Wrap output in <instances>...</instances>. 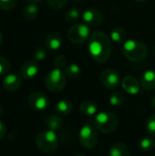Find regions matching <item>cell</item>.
<instances>
[{
  "mask_svg": "<svg viewBox=\"0 0 155 156\" xmlns=\"http://www.w3.org/2000/svg\"><path fill=\"white\" fill-rule=\"evenodd\" d=\"M111 38L101 31L93 32L89 38L88 50L90 58L97 62L109 60L111 55Z\"/></svg>",
  "mask_w": 155,
  "mask_h": 156,
  "instance_id": "cell-1",
  "label": "cell"
},
{
  "mask_svg": "<svg viewBox=\"0 0 155 156\" xmlns=\"http://www.w3.org/2000/svg\"><path fill=\"white\" fill-rule=\"evenodd\" d=\"M122 50L124 56L132 62H140L148 55L147 46L136 39H128L123 43Z\"/></svg>",
  "mask_w": 155,
  "mask_h": 156,
  "instance_id": "cell-2",
  "label": "cell"
},
{
  "mask_svg": "<svg viewBox=\"0 0 155 156\" xmlns=\"http://www.w3.org/2000/svg\"><path fill=\"white\" fill-rule=\"evenodd\" d=\"M37 148L45 154H51L55 152L58 146V137L56 132L51 130H45L40 132L36 139Z\"/></svg>",
  "mask_w": 155,
  "mask_h": 156,
  "instance_id": "cell-3",
  "label": "cell"
},
{
  "mask_svg": "<svg viewBox=\"0 0 155 156\" xmlns=\"http://www.w3.org/2000/svg\"><path fill=\"white\" fill-rule=\"evenodd\" d=\"M95 126L102 133L114 132L119 125L118 117L110 112H100L95 115Z\"/></svg>",
  "mask_w": 155,
  "mask_h": 156,
  "instance_id": "cell-4",
  "label": "cell"
},
{
  "mask_svg": "<svg viewBox=\"0 0 155 156\" xmlns=\"http://www.w3.org/2000/svg\"><path fill=\"white\" fill-rule=\"evenodd\" d=\"M67 84L66 75L61 69L55 68L50 70L45 78V85L47 89L53 93H59L64 90Z\"/></svg>",
  "mask_w": 155,
  "mask_h": 156,
  "instance_id": "cell-5",
  "label": "cell"
},
{
  "mask_svg": "<svg viewBox=\"0 0 155 156\" xmlns=\"http://www.w3.org/2000/svg\"><path fill=\"white\" fill-rule=\"evenodd\" d=\"M79 141L81 146L86 149H93L99 141V135L96 128L90 123L88 122L84 124L79 133Z\"/></svg>",
  "mask_w": 155,
  "mask_h": 156,
  "instance_id": "cell-6",
  "label": "cell"
},
{
  "mask_svg": "<svg viewBox=\"0 0 155 156\" xmlns=\"http://www.w3.org/2000/svg\"><path fill=\"white\" fill-rule=\"evenodd\" d=\"M69 40L73 44H82L90 37V27L84 23L74 24L67 33Z\"/></svg>",
  "mask_w": 155,
  "mask_h": 156,
  "instance_id": "cell-7",
  "label": "cell"
},
{
  "mask_svg": "<svg viewBox=\"0 0 155 156\" xmlns=\"http://www.w3.org/2000/svg\"><path fill=\"white\" fill-rule=\"evenodd\" d=\"M100 82L108 90H115L121 82L120 73L114 69H106L100 74Z\"/></svg>",
  "mask_w": 155,
  "mask_h": 156,
  "instance_id": "cell-8",
  "label": "cell"
},
{
  "mask_svg": "<svg viewBox=\"0 0 155 156\" xmlns=\"http://www.w3.org/2000/svg\"><path fill=\"white\" fill-rule=\"evenodd\" d=\"M29 106L36 111H44L49 105L48 98L42 92L34 91L29 94L27 98Z\"/></svg>",
  "mask_w": 155,
  "mask_h": 156,
  "instance_id": "cell-9",
  "label": "cell"
},
{
  "mask_svg": "<svg viewBox=\"0 0 155 156\" xmlns=\"http://www.w3.org/2000/svg\"><path fill=\"white\" fill-rule=\"evenodd\" d=\"M81 18L84 24L89 27H97L100 26L103 21L102 14L94 7H89L85 9L81 15Z\"/></svg>",
  "mask_w": 155,
  "mask_h": 156,
  "instance_id": "cell-10",
  "label": "cell"
},
{
  "mask_svg": "<svg viewBox=\"0 0 155 156\" xmlns=\"http://www.w3.org/2000/svg\"><path fill=\"white\" fill-rule=\"evenodd\" d=\"M39 72V66L35 61H26L25 62L19 70L20 76L25 80L34 79Z\"/></svg>",
  "mask_w": 155,
  "mask_h": 156,
  "instance_id": "cell-11",
  "label": "cell"
},
{
  "mask_svg": "<svg viewBox=\"0 0 155 156\" xmlns=\"http://www.w3.org/2000/svg\"><path fill=\"white\" fill-rule=\"evenodd\" d=\"M122 86L123 90L131 95H136L140 91V83L136 78L128 75L124 77L122 80Z\"/></svg>",
  "mask_w": 155,
  "mask_h": 156,
  "instance_id": "cell-12",
  "label": "cell"
},
{
  "mask_svg": "<svg viewBox=\"0 0 155 156\" xmlns=\"http://www.w3.org/2000/svg\"><path fill=\"white\" fill-rule=\"evenodd\" d=\"M22 81L19 76L16 74H6L2 81V85L5 90L8 91H16L21 87Z\"/></svg>",
  "mask_w": 155,
  "mask_h": 156,
  "instance_id": "cell-13",
  "label": "cell"
},
{
  "mask_svg": "<svg viewBox=\"0 0 155 156\" xmlns=\"http://www.w3.org/2000/svg\"><path fill=\"white\" fill-rule=\"evenodd\" d=\"M141 85L144 90H153L155 89V70L148 69L141 77Z\"/></svg>",
  "mask_w": 155,
  "mask_h": 156,
  "instance_id": "cell-14",
  "label": "cell"
},
{
  "mask_svg": "<svg viewBox=\"0 0 155 156\" xmlns=\"http://www.w3.org/2000/svg\"><path fill=\"white\" fill-rule=\"evenodd\" d=\"M45 44L48 49L52 50V51H56L58 50L61 48L62 45V38L60 37V35H58V33H50L46 37L45 39Z\"/></svg>",
  "mask_w": 155,
  "mask_h": 156,
  "instance_id": "cell-15",
  "label": "cell"
},
{
  "mask_svg": "<svg viewBox=\"0 0 155 156\" xmlns=\"http://www.w3.org/2000/svg\"><path fill=\"white\" fill-rule=\"evenodd\" d=\"M79 112L85 116H93L98 113V106L94 101L85 100L79 105Z\"/></svg>",
  "mask_w": 155,
  "mask_h": 156,
  "instance_id": "cell-16",
  "label": "cell"
},
{
  "mask_svg": "<svg viewBox=\"0 0 155 156\" xmlns=\"http://www.w3.org/2000/svg\"><path fill=\"white\" fill-rule=\"evenodd\" d=\"M72 109H73L72 102L69 100H67V99L60 100L57 103L56 108H55L56 112L58 115H62V116H67V115L70 114L71 112H72Z\"/></svg>",
  "mask_w": 155,
  "mask_h": 156,
  "instance_id": "cell-17",
  "label": "cell"
},
{
  "mask_svg": "<svg viewBox=\"0 0 155 156\" xmlns=\"http://www.w3.org/2000/svg\"><path fill=\"white\" fill-rule=\"evenodd\" d=\"M109 156H130V150L128 146L122 143L113 144L109 151Z\"/></svg>",
  "mask_w": 155,
  "mask_h": 156,
  "instance_id": "cell-18",
  "label": "cell"
},
{
  "mask_svg": "<svg viewBox=\"0 0 155 156\" xmlns=\"http://www.w3.org/2000/svg\"><path fill=\"white\" fill-rule=\"evenodd\" d=\"M127 34L122 27H115L111 31V39L116 44H123L126 41Z\"/></svg>",
  "mask_w": 155,
  "mask_h": 156,
  "instance_id": "cell-19",
  "label": "cell"
},
{
  "mask_svg": "<svg viewBox=\"0 0 155 156\" xmlns=\"http://www.w3.org/2000/svg\"><path fill=\"white\" fill-rule=\"evenodd\" d=\"M46 125L48 130L58 132L62 128L63 122L58 115H50L46 121Z\"/></svg>",
  "mask_w": 155,
  "mask_h": 156,
  "instance_id": "cell-20",
  "label": "cell"
},
{
  "mask_svg": "<svg viewBox=\"0 0 155 156\" xmlns=\"http://www.w3.org/2000/svg\"><path fill=\"white\" fill-rule=\"evenodd\" d=\"M64 73L69 79L76 80L81 75V69L78 64H69L65 68Z\"/></svg>",
  "mask_w": 155,
  "mask_h": 156,
  "instance_id": "cell-21",
  "label": "cell"
},
{
  "mask_svg": "<svg viewBox=\"0 0 155 156\" xmlns=\"http://www.w3.org/2000/svg\"><path fill=\"white\" fill-rule=\"evenodd\" d=\"M38 13H39V9L37 4H29L23 10V16L26 20L35 19L38 16Z\"/></svg>",
  "mask_w": 155,
  "mask_h": 156,
  "instance_id": "cell-22",
  "label": "cell"
},
{
  "mask_svg": "<svg viewBox=\"0 0 155 156\" xmlns=\"http://www.w3.org/2000/svg\"><path fill=\"white\" fill-rule=\"evenodd\" d=\"M81 15L82 14H80L79 9L75 8V7H71V8L67 10V12L65 14V20L69 24H75L81 17Z\"/></svg>",
  "mask_w": 155,
  "mask_h": 156,
  "instance_id": "cell-23",
  "label": "cell"
},
{
  "mask_svg": "<svg viewBox=\"0 0 155 156\" xmlns=\"http://www.w3.org/2000/svg\"><path fill=\"white\" fill-rule=\"evenodd\" d=\"M140 147L143 151L150 152L153 151L155 147V140L153 136L144 137L140 142Z\"/></svg>",
  "mask_w": 155,
  "mask_h": 156,
  "instance_id": "cell-24",
  "label": "cell"
},
{
  "mask_svg": "<svg viewBox=\"0 0 155 156\" xmlns=\"http://www.w3.org/2000/svg\"><path fill=\"white\" fill-rule=\"evenodd\" d=\"M109 101L113 107H121L124 103V96L119 91H114L111 94Z\"/></svg>",
  "mask_w": 155,
  "mask_h": 156,
  "instance_id": "cell-25",
  "label": "cell"
},
{
  "mask_svg": "<svg viewBox=\"0 0 155 156\" xmlns=\"http://www.w3.org/2000/svg\"><path fill=\"white\" fill-rule=\"evenodd\" d=\"M17 0H0V9L3 11H10L15 8Z\"/></svg>",
  "mask_w": 155,
  "mask_h": 156,
  "instance_id": "cell-26",
  "label": "cell"
},
{
  "mask_svg": "<svg viewBox=\"0 0 155 156\" xmlns=\"http://www.w3.org/2000/svg\"><path fill=\"white\" fill-rule=\"evenodd\" d=\"M146 130L151 136L155 137V113L148 118L146 122Z\"/></svg>",
  "mask_w": 155,
  "mask_h": 156,
  "instance_id": "cell-27",
  "label": "cell"
},
{
  "mask_svg": "<svg viewBox=\"0 0 155 156\" xmlns=\"http://www.w3.org/2000/svg\"><path fill=\"white\" fill-rule=\"evenodd\" d=\"M10 69V64L8 60L5 58L0 56V76H5Z\"/></svg>",
  "mask_w": 155,
  "mask_h": 156,
  "instance_id": "cell-28",
  "label": "cell"
},
{
  "mask_svg": "<svg viewBox=\"0 0 155 156\" xmlns=\"http://www.w3.org/2000/svg\"><path fill=\"white\" fill-rule=\"evenodd\" d=\"M47 55H48V52H47V49L43 47H38L35 50H34V53H33V56L35 58L36 60H44L46 58H47Z\"/></svg>",
  "mask_w": 155,
  "mask_h": 156,
  "instance_id": "cell-29",
  "label": "cell"
},
{
  "mask_svg": "<svg viewBox=\"0 0 155 156\" xmlns=\"http://www.w3.org/2000/svg\"><path fill=\"white\" fill-rule=\"evenodd\" d=\"M68 2L69 0H48V5L55 10H59L63 8L68 4Z\"/></svg>",
  "mask_w": 155,
  "mask_h": 156,
  "instance_id": "cell-30",
  "label": "cell"
},
{
  "mask_svg": "<svg viewBox=\"0 0 155 156\" xmlns=\"http://www.w3.org/2000/svg\"><path fill=\"white\" fill-rule=\"evenodd\" d=\"M53 64L55 66V68L58 69H63L66 65H67V58L64 55H58L55 57L54 60H53Z\"/></svg>",
  "mask_w": 155,
  "mask_h": 156,
  "instance_id": "cell-31",
  "label": "cell"
},
{
  "mask_svg": "<svg viewBox=\"0 0 155 156\" xmlns=\"http://www.w3.org/2000/svg\"><path fill=\"white\" fill-rule=\"evenodd\" d=\"M5 132H6V129H5V125L0 121V141L5 137Z\"/></svg>",
  "mask_w": 155,
  "mask_h": 156,
  "instance_id": "cell-32",
  "label": "cell"
},
{
  "mask_svg": "<svg viewBox=\"0 0 155 156\" xmlns=\"http://www.w3.org/2000/svg\"><path fill=\"white\" fill-rule=\"evenodd\" d=\"M26 2H28L29 4H37L39 2H41L42 0H26Z\"/></svg>",
  "mask_w": 155,
  "mask_h": 156,
  "instance_id": "cell-33",
  "label": "cell"
},
{
  "mask_svg": "<svg viewBox=\"0 0 155 156\" xmlns=\"http://www.w3.org/2000/svg\"><path fill=\"white\" fill-rule=\"evenodd\" d=\"M3 40H4V37H3L2 33L0 32V47H1V45H2V43H3Z\"/></svg>",
  "mask_w": 155,
  "mask_h": 156,
  "instance_id": "cell-34",
  "label": "cell"
},
{
  "mask_svg": "<svg viewBox=\"0 0 155 156\" xmlns=\"http://www.w3.org/2000/svg\"><path fill=\"white\" fill-rule=\"evenodd\" d=\"M152 105H153V107L155 109V96L153 98V100H152Z\"/></svg>",
  "mask_w": 155,
  "mask_h": 156,
  "instance_id": "cell-35",
  "label": "cell"
},
{
  "mask_svg": "<svg viewBox=\"0 0 155 156\" xmlns=\"http://www.w3.org/2000/svg\"><path fill=\"white\" fill-rule=\"evenodd\" d=\"M3 112H4V109H3V107L0 105V117H2V115H3Z\"/></svg>",
  "mask_w": 155,
  "mask_h": 156,
  "instance_id": "cell-36",
  "label": "cell"
},
{
  "mask_svg": "<svg viewBox=\"0 0 155 156\" xmlns=\"http://www.w3.org/2000/svg\"><path fill=\"white\" fill-rule=\"evenodd\" d=\"M136 2H139V3H144V2H147L148 0H134Z\"/></svg>",
  "mask_w": 155,
  "mask_h": 156,
  "instance_id": "cell-37",
  "label": "cell"
},
{
  "mask_svg": "<svg viewBox=\"0 0 155 156\" xmlns=\"http://www.w3.org/2000/svg\"><path fill=\"white\" fill-rule=\"evenodd\" d=\"M75 156H86L85 154H76Z\"/></svg>",
  "mask_w": 155,
  "mask_h": 156,
  "instance_id": "cell-38",
  "label": "cell"
},
{
  "mask_svg": "<svg viewBox=\"0 0 155 156\" xmlns=\"http://www.w3.org/2000/svg\"><path fill=\"white\" fill-rule=\"evenodd\" d=\"M153 54H154V56H155V46H154V48H153Z\"/></svg>",
  "mask_w": 155,
  "mask_h": 156,
  "instance_id": "cell-39",
  "label": "cell"
}]
</instances>
